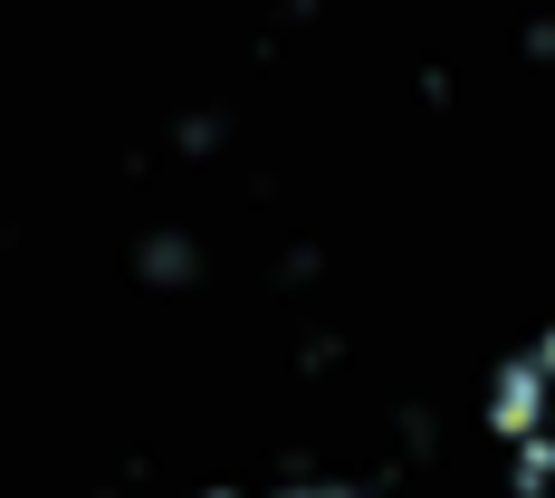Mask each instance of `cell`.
Segmentation results:
<instances>
[{"mask_svg":"<svg viewBox=\"0 0 555 498\" xmlns=\"http://www.w3.org/2000/svg\"><path fill=\"white\" fill-rule=\"evenodd\" d=\"M499 432H507V450H517V489H537V498H555V335L527 355V365H507L499 374Z\"/></svg>","mask_w":555,"mask_h":498,"instance_id":"cell-1","label":"cell"}]
</instances>
